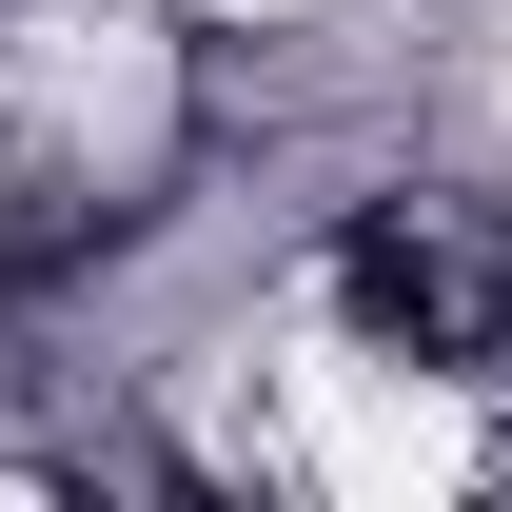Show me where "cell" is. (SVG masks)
<instances>
[{"label": "cell", "instance_id": "cell-1", "mask_svg": "<svg viewBox=\"0 0 512 512\" xmlns=\"http://www.w3.org/2000/svg\"><path fill=\"white\" fill-rule=\"evenodd\" d=\"M296 473H316V493H453L473 434H453L434 355H394V335L316 355V375H296Z\"/></svg>", "mask_w": 512, "mask_h": 512}, {"label": "cell", "instance_id": "cell-2", "mask_svg": "<svg viewBox=\"0 0 512 512\" xmlns=\"http://www.w3.org/2000/svg\"><path fill=\"white\" fill-rule=\"evenodd\" d=\"M256 20H296V0H256Z\"/></svg>", "mask_w": 512, "mask_h": 512}]
</instances>
